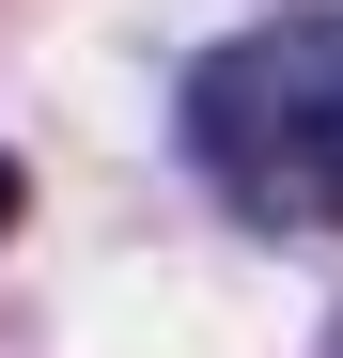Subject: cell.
<instances>
[{
    "label": "cell",
    "instance_id": "obj_2",
    "mask_svg": "<svg viewBox=\"0 0 343 358\" xmlns=\"http://www.w3.org/2000/svg\"><path fill=\"white\" fill-rule=\"evenodd\" d=\"M0 234H16V156H0Z\"/></svg>",
    "mask_w": 343,
    "mask_h": 358
},
{
    "label": "cell",
    "instance_id": "obj_1",
    "mask_svg": "<svg viewBox=\"0 0 343 358\" xmlns=\"http://www.w3.org/2000/svg\"><path fill=\"white\" fill-rule=\"evenodd\" d=\"M172 141L250 234H343V16L218 31L172 94Z\"/></svg>",
    "mask_w": 343,
    "mask_h": 358
}]
</instances>
